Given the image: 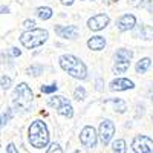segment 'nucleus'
<instances>
[{
  "mask_svg": "<svg viewBox=\"0 0 153 153\" xmlns=\"http://www.w3.org/2000/svg\"><path fill=\"white\" fill-rule=\"evenodd\" d=\"M107 104H112L113 106V110L115 112H118V113H124L126 110H127V106H126V103L123 100H109L107 101Z\"/></svg>",
  "mask_w": 153,
  "mask_h": 153,
  "instance_id": "f3484780",
  "label": "nucleus"
},
{
  "mask_svg": "<svg viewBox=\"0 0 153 153\" xmlns=\"http://www.w3.org/2000/svg\"><path fill=\"white\" fill-rule=\"evenodd\" d=\"M80 143L86 149H94L98 143V135L92 126H86L83 127V130L80 132Z\"/></svg>",
  "mask_w": 153,
  "mask_h": 153,
  "instance_id": "6e6552de",
  "label": "nucleus"
},
{
  "mask_svg": "<svg viewBox=\"0 0 153 153\" xmlns=\"http://www.w3.org/2000/svg\"><path fill=\"white\" fill-rule=\"evenodd\" d=\"M87 48L92 51H101L106 48V38L103 35H95L87 40Z\"/></svg>",
  "mask_w": 153,
  "mask_h": 153,
  "instance_id": "4468645a",
  "label": "nucleus"
},
{
  "mask_svg": "<svg viewBox=\"0 0 153 153\" xmlns=\"http://www.w3.org/2000/svg\"><path fill=\"white\" fill-rule=\"evenodd\" d=\"M150 66H152V58H149V57L141 58V60L136 63V72L138 74H146Z\"/></svg>",
  "mask_w": 153,
  "mask_h": 153,
  "instance_id": "dca6fc26",
  "label": "nucleus"
},
{
  "mask_svg": "<svg viewBox=\"0 0 153 153\" xmlns=\"http://www.w3.org/2000/svg\"><path fill=\"white\" fill-rule=\"evenodd\" d=\"M112 152L113 153H126L127 152V146L124 139H115L112 143Z\"/></svg>",
  "mask_w": 153,
  "mask_h": 153,
  "instance_id": "6ab92c4d",
  "label": "nucleus"
},
{
  "mask_svg": "<svg viewBox=\"0 0 153 153\" xmlns=\"http://www.w3.org/2000/svg\"><path fill=\"white\" fill-rule=\"evenodd\" d=\"M60 66L63 71H66L71 76L76 80H84L87 76V68L86 65L80 60L76 58L75 55H71V54H65L60 57Z\"/></svg>",
  "mask_w": 153,
  "mask_h": 153,
  "instance_id": "f03ea898",
  "label": "nucleus"
},
{
  "mask_svg": "<svg viewBox=\"0 0 153 153\" xmlns=\"http://www.w3.org/2000/svg\"><path fill=\"white\" fill-rule=\"evenodd\" d=\"M136 26V17L132 16V14H124L121 16L118 20H117V28L118 31L121 32H126V31H130Z\"/></svg>",
  "mask_w": 153,
  "mask_h": 153,
  "instance_id": "9b49d317",
  "label": "nucleus"
},
{
  "mask_svg": "<svg viewBox=\"0 0 153 153\" xmlns=\"http://www.w3.org/2000/svg\"><path fill=\"white\" fill-rule=\"evenodd\" d=\"M152 121H153V117H152Z\"/></svg>",
  "mask_w": 153,
  "mask_h": 153,
  "instance_id": "f704fd0d",
  "label": "nucleus"
},
{
  "mask_svg": "<svg viewBox=\"0 0 153 153\" xmlns=\"http://www.w3.org/2000/svg\"><path fill=\"white\" fill-rule=\"evenodd\" d=\"M46 153H65V152H63V149L60 147L58 143H52V144L48 147V152Z\"/></svg>",
  "mask_w": 153,
  "mask_h": 153,
  "instance_id": "393cba45",
  "label": "nucleus"
},
{
  "mask_svg": "<svg viewBox=\"0 0 153 153\" xmlns=\"http://www.w3.org/2000/svg\"><path fill=\"white\" fill-rule=\"evenodd\" d=\"M133 35L138 38H144V40H153V28L149 25H141V26L133 28Z\"/></svg>",
  "mask_w": 153,
  "mask_h": 153,
  "instance_id": "ddd939ff",
  "label": "nucleus"
},
{
  "mask_svg": "<svg viewBox=\"0 0 153 153\" xmlns=\"http://www.w3.org/2000/svg\"><path fill=\"white\" fill-rule=\"evenodd\" d=\"M48 31L46 29H29V31H25L22 35H20V43L26 48V49H34V48H38L42 46L46 40H48Z\"/></svg>",
  "mask_w": 153,
  "mask_h": 153,
  "instance_id": "20e7f679",
  "label": "nucleus"
},
{
  "mask_svg": "<svg viewBox=\"0 0 153 153\" xmlns=\"http://www.w3.org/2000/svg\"><path fill=\"white\" fill-rule=\"evenodd\" d=\"M132 150L135 153H153V139L146 135H138L132 141Z\"/></svg>",
  "mask_w": 153,
  "mask_h": 153,
  "instance_id": "0eeeda50",
  "label": "nucleus"
},
{
  "mask_svg": "<svg viewBox=\"0 0 153 153\" xmlns=\"http://www.w3.org/2000/svg\"><path fill=\"white\" fill-rule=\"evenodd\" d=\"M133 57V52L130 49L121 48L115 52V63H113V72L115 74H124L130 68V60Z\"/></svg>",
  "mask_w": 153,
  "mask_h": 153,
  "instance_id": "39448f33",
  "label": "nucleus"
},
{
  "mask_svg": "<svg viewBox=\"0 0 153 153\" xmlns=\"http://www.w3.org/2000/svg\"><path fill=\"white\" fill-rule=\"evenodd\" d=\"M66 100H68V98L61 97V95H52V97L48 98V104H49L51 107H54V109H58Z\"/></svg>",
  "mask_w": 153,
  "mask_h": 153,
  "instance_id": "a211bd4d",
  "label": "nucleus"
},
{
  "mask_svg": "<svg viewBox=\"0 0 153 153\" xmlns=\"http://www.w3.org/2000/svg\"><path fill=\"white\" fill-rule=\"evenodd\" d=\"M6 153H19V150H17V147L14 146V144H8V147H6Z\"/></svg>",
  "mask_w": 153,
  "mask_h": 153,
  "instance_id": "c85d7f7f",
  "label": "nucleus"
},
{
  "mask_svg": "<svg viewBox=\"0 0 153 153\" xmlns=\"http://www.w3.org/2000/svg\"><path fill=\"white\" fill-rule=\"evenodd\" d=\"M75 153H83V152H80V150H76V152H75Z\"/></svg>",
  "mask_w": 153,
  "mask_h": 153,
  "instance_id": "473e14b6",
  "label": "nucleus"
},
{
  "mask_svg": "<svg viewBox=\"0 0 153 153\" xmlns=\"http://www.w3.org/2000/svg\"><path fill=\"white\" fill-rule=\"evenodd\" d=\"M11 117H12V112H11V109H6V112L2 115V118H0V129H2V127H5V126L9 123Z\"/></svg>",
  "mask_w": 153,
  "mask_h": 153,
  "instance_id": "5701e85b",
  "label": "nucleus"
},
{
  "mask_svg": "<svg viewBox=\"0 0 153 153\" xmlns=\"http://www.w3.org/2000/svg\"><path fill=\"white\" fill-rule=\"evenodd\" d=\"M8 55H11V57H20V55H22V51L17 49V48H11V49L8 51Z\"/></svg>",
  "mask_w": 153,
  "mask_h": 153,
  "instance_id": "cd10ccee",
  "label": "nucleus"
},
{
  "mask_svg": "<svg viewBox=\"0 0 153 153\" xmlns=\"http://www.w3.org/2000/svg\"><path fill=\"white\" fill-rule=\"evenodd\" d=\"M55 32L58 34V37L65 38V40H75L80 34L78 28H76L75 25H69V26H60V25H57Z\"/></svg>",
  "mask_w": 153,
  "mask_h": 153,
  "instance_id": "9d476101",
  "label": "nucleus"
},
{
  "mask_svg": "<svg viewBox=\"0 0 153 153\" xmlns=\"http://www.w3.org/2000/svg\"><path fill=\"white\" fill-rule=\"evenodd\" d=\"M23 26L26 28L28 31H29V29H34V28H35V22H34L32 19H28V20L23 22Z\"/></svg>",
  "mask_w": 153,
  "mask_h": 153,
  "instance_id": "bb28decb",
  "label": "nucleus"
},
{
  "mask_svg": "<svg viewBox=\"0 0 153 153\" xmlns=\"http://www.w3.org/2000/svg\"><path fill=\"white\" fill-rule=\"evenodd\" d=\"M11 84H12L11 76H8V75H3L2 78H0V86H2V89H3V91H8V89L11 87Z\"/></svg>",
  "mask_w": 153,
  "mask_h": 153,
  "instance_id": "b1692460",
  "label": "nucleus"
},
{
  "mask_svg": "<svg viewBox=\"0 0 153 153\" xmlns=\"http://www.w3.org/2000/svg\"><path fill=\"white\" fill-rule=\"evenodd\" d=\"M103 80H97V91H101V89H103Z\"/></svg>",
  "mask_w": 153,
  "mask_h": 153,
  "instance_id": "2f4dec72",
  "label": "nucleus"
},
{
  "mask_svg": "<svg viewBox=\"0 0 153 153\" xmlns=\"http://www.w3.org/2000/svg\"><path fill=\"white\" fill-rule=\"evenodd\" d=\"M32 91L26 83H20L12 92V107L17 112H28L32 104Z\"/></svg>",
  "mask_w": 153,
  "mask_h": 153,
  "instance_id": "7ed1b4c3",
  "label": "nucleus"
},
{
  "mask_svg": "<svg viewBox=\"0 0 153 153\" xmlns=\"http://www.w3.org/2000/svg\"><path fill=\"white\" fill-rule=\"evenodd\" d=\"M28 139L29 144L35 149H43L49 144V130L45 121L35 120L31 123L28 129Z\"/></svg>",
  "mask_w": 153,
  "mask_h": 153,
  "instance_id": "f257e3e1",
  "label": "nucleus"
},
{
  "mask_svg": "<svg viewBox=\"0 0 153 153\" xmlns=\"http://www.w3.org/2000/svg\"><path fill=\"white\" fill-rule=\"evenodd\" d=\"M129 3L132 5V6H139L143 3V0H129Z\"/></svg>",
  "mask_w": 153,
  "mask_h": 153,
  "instance_id": "c756f323",
  "label": "nucleus"
},
{
  "mask_svg": "<svg viewBox=\"0 0 153 153\" xmlns=\"http://www.w3.org/2000/svg\"><path fill=\"white\" fill-rule=\"evenodd\" d=\"M60 2H61V5H65V6H71L74 3V0H60Z\"/></svg>",
  "mask_w": 153,
  "mask_h": 153,
  "instance_id": "7c9ffc66",
  "label": "nucleus"
},
{
  "mask_svg": "<svg viewBox=\"0 0 153 153\" xmlns=\"http://www.w3.org/2000/svg\"><path fill=\"white\" fill-rule=\"evenodd\" d=\"M133 87L135 84L129 78H117L109 84V89L112 92H123V91H129V89H133Z\"/></svg>",
  "mask_w": 153,
  "mask_h": 153,
  "instance_id": "f8f14e48",
  "label": "nucleus"
},
{
  "mask_svg": "<svg viewBox=\"0 0 153 153\" xmlns=\"http://www.w3.org/2000/svg\"><path fill=\"white\" fill-rule=\"evenodd\" d=\"M74 98L76 101H84V98H86V89L83 86H78L74 91Z\"/></svg>",
  "mask_w": 153,
  "mask_h": 153,
  "instance_id": "412c9836",
  "label": "nucleus"
},
{
  "mask_svg": "<svg viewBox=\"0 0 153 153\" xmlns=\"http://www.w3.org/2000/svg\"><path fill=\"white\" fill-rule=\"evenodd\" d=\"M115 135V124L112 120H103L100 123V129H98V138L103 146H107L112 138Z\"/></svg>",
  "mask_w": 153,
  "mask_h": 153,
  "instance_id": "423d86ee",
  "label": "nucleus"
},
{
  "mask_svg": "<svg viewBox=\"0 0 153 153\" xmlns=\"http://www.w3.org/2000/svg\"><path fill=\"white\" fill-rule=\"evenodd\" d=\"M152 104H153V98H152Z\"/></svg>",
  "mask_w": 153,
  "mask_h": 153,
  "instance_id": "72a5a7b5",
  "label": "nucleus"
},
{
  "mask_svg": "<svg viewBox=\"0 0 153 153\" xmlns=\"http://www.w3.org/2000/svg\"><path fill=\"white\" fill-rule=\"evenodd\" d=\"M52 9H51L49 6H42V8H38L37 9V16L40 17L42 20H49L51 17H52Z\"/></svg>",
  "mask_w": 153,
  "mask_h": 153,
  "instance_id": "aec40b11",
  "label": "nucleus"
},
{
  "mask_svg": "<svg viewBox=\"0 0 153 153\" xmlns=\"http://www.w3.org/2000/svg\"><path fill=\"white\" fill-rule=\"evenodd\" d=\"M57 112H58V115H61V117H65V118H72L74 117V107L71 104V101L66 100L65 103L57 109Z\"/></svg>",
  "mask_w": 153,
  "mask_h": 153,
  "instance_id": "2eb2a0df",
  "label": "nucleus"
},
{
  "mask_svg": "<svg viewBox=\"0 0 153 153\" xmlns=\"http://www.w3.org/2000/svg\"><path fill=\"white\" fill-rule=\"evenodd\" d=\"M26 72H28V75H34V76H37V75L43 74V68H42L40 65H32V66L28 68Z\"/></svg>",
  "mask_w": 153,
  "mask_h": 153,
  "instance_id": "4be33fe9",
  "label": "nucleus"
},
{
  "mask_svg": "<svg viewBox=\"0 0 153 153\" xmlns=\"http://www.w3.org/2000/svg\"><path fill=\"white\" fill-rule=\"evenodd\" d=\"M109 22H110V19L107 14H97L87 20V28L91 31H101L107 26Z\"/></svg>",
  "mask_w": 153,
  "mask_h": 153,
  "instance_id": "1a4fd4ad",
  "label": "nucleus"
},
{
  "mask_svg": "<svg viewBox=\"0 0 153 153\" xmlns=\"http://www.w3.org/2000/svg\"><path fill=\"white\" fill-rule=\"evenodd\" d=\"M57 89H58V86L54 83L51 86H42V92L43 94H54V92H57Z\"/></svg>",
  "mask_w": 153,
  "mask_h": 153,
  "instance_id": "a878e982",
  "label": "nucleus"
}]
</instances>
